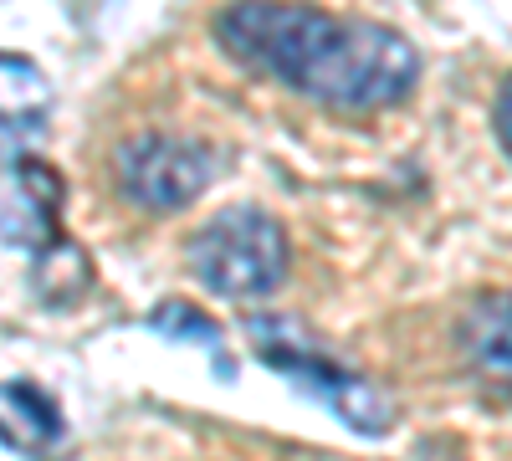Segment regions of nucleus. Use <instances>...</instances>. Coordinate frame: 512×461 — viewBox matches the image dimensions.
<instances>
[{
    "label": "nucleus",
    "mask_w": 512,
    "mask_h": 461,
    "mask_svg": "<svg viewBox=\"0 0 512 461\" xmlns=\"http://www.w3.org/2000/svg\"><path fill=\"white\" fill-rule=\"evenodd\" d=\"M62 405L31 380H0V441L21 456H47L62 441Z\"/></svg>",
    "instance_id": "0eeeda50"
},
{
    "label": "nucleus",
    "mask_w": 512,
    "mask_h": 461,
    "mask_svg": "<svg viewBox=\"0 0 512 461\" xmlns=\"http://www.w3.org/2000/svg\"><path fill=\"white\" fill-rule=\"evenodd\" d=\"M52 113V82L36 62L0 52V134H31Z\"/></svg>",
    "instance_id": "6e6552de"
},
{
    "label": "nucleus",
    "mask_w": 512,
    "mask_h": 461,
    "mask_svg": "<svg viewBox=\"0 0 512 461\" xmlns=\"http://www.w3.org/2000/svg\"><path fill=\"white\" fill-rule=\"evenodd\" d=\"M497 134H502V144L512 149V77L502 82V93H497Z\"/></svg>",
    "instance_id": "9d476101"
},
{
    "label": "nucleus",
    "mask_w": 512,
    "mask_h": 461,
    "mask_svg": "<svg viewBox=\"0 0 512 461\" xmlns=\"http://www.w3.org/2000/svg\"><path fill=\"white\" fill-rule=\"evenodd\" d=\"M292 262V246L277 216L256 211V205H231V211L210 216L190 236V267L195 277L226 303H256L282 287Z\"/></svg>",
    "instance_id": "f03ea898"
},
{
    "label": "nucleus",
    "mask_w": 512,
    "mask_h": 461,
    "mask_svg": "<svg viewBox=\"0 0 512 461\" xmlns=\"http://www.w3.org/2000/svg\"><path fill=\"white\" fill-rule=\"evenodd\" d=\"M216 41L241 67L349 118L400 103L420 77V52L395 26L328 16L297 0H236L216 16Z\"/></svg>",
    "instance_id": "f257e3e1"
},
{
    "label": "nucleus",
    "mask_w": 512,
    "mask_h": 461,
    "mask_svg": "<svg viewBox=\"0 0 512 461\" xmlns=\"http://www.w3.org/2000/svg\"><path fill=\"white\" fill-rule=\"evenodd\" d=\"M251 339H256V359L272 364L277 374H287V380H297L308 395H318L338 421H349L359 436H384L395 426V400L384 395L379 385H369L364 374L333 364L328 354H318L303 333L277 323V318H251Z\"/></svg>",
    "instance_id": "7ed1b4c3"
},
{
    "label": "nucleus",
    "mask_w": 512,
    "mask_h": 461,
    "mask_svg": "<svg viewBox=\"0 0 512 461\" xmlns=\"http://www.w3.org/2000/svg\"><path fill=\"white\" fill-rule=\"evenodd\" d=\"M67 185L47 159H16L11 170H0V241L47 251L57 241V216H62Z\"/></svg>",
    "instance_id": "39448f33"
},
{
    "label": "nucleus",
    "mask_w": 512,
    "mask_h": 461,
    "mask_svg": "<svg viewBox=\"0 0 512 461\" xmlns=\"http://www.w3.org/2000/svg\"><path fill=\"white\" fill-rule=\"evenodd\" d=\"M461 359L472 364L487 385L512 395V298L507 292H487L456 323Z\"/></svg>",
    "instance_id": "423d86ee"
},
{
    "label": "nucleus",
    "mask_w": 512,
    "mask_h": 461,
    "mask_svg": "<svg viewBox=\"0 0 512 461\" xmlns=\"http://www.w3.org/2000/svg\"><path fill=\"white\" fill-rule=\"evenodd\" d=\"M113 175L139 211H185L210 185V154L175 134H134L118 144Z\"/></svg>",
    "instance_id": "20e7f679"
},
{
    "label": "nucleus",
    "mask_w": 512,
    "mask_h": 461,
    "mask_svg": "<svg viewBox=\"0 0 512 461\" xmlns=\"http://www.w3.org/2000/svg\"><path fill=\"white\" fill-rule=\"evenodd\" d=\"M149 328L164 333V339H190V344H200V349H210V354H221V328H216V318H205V313L190 308V303H159V308L149 313Z\"/></svg>",
    "instance_id": "1a4fd4ad"
}]
</instances>
